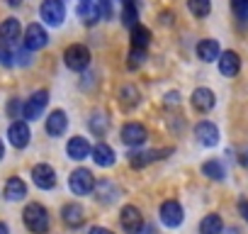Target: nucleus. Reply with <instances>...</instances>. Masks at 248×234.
<instances>
[{"label":"nucleus","mask_w":248,"mask_h":234,"mask_svg":"<svg viewBox=\"0 0 248 234\" xmlns=\"http://www.w3.org/2000/svg\"><path fill=\"white\" fill-rule=\"evenodd\" d=\"M224 232V222L219 215H207L202 222H200V234H221Z\"/></svg>","instance_id":"b1692460"},{"label":"nucleus","mask_w":248,"mask_h":234,"mask_svg":"<svg viewBox=\"0 0 248 234\" xmlns=\"http://www.w3.org/2000/svg\"><path fill=\"white\" fill-rule=\"evenodd\" d=\"M5 3H8V5H13V8H17V5L22 3V0H5Z\"/></svg>","instance_id":"a19ab883"},{"label":"nucleus","mask_w":248,"mask_h":234,"mask_svg":"<svg viewBox=\"0 0 248 234\" xmlns=\"http://www.w3.org/2000/svg\"><path fill=\"white\" fill-rule=\"evenodd\" d=\"M197 56L202 59V61H219V56H221V51H219V42L217 39H202L200 44H197Z\"/></svg>","instance_id":"aec40b11"},{"label":"nucleus","mask_w":248,"mask_h":234,"mask_svg":"<svg viewBox=\"0 0 248 234\" xmlns=\"http://www.w3.org/2000/svg\"><path fill=\"white\" fill-rule=\"evenodd\" d=\"M154 159H161L158 151H132V154H129V166H132V168H144V166L151 164Z\"/></svg>","instance_id":"bb28decb"},{"label":"nucleus","mask_w":248,"mask_h":234,"mask_svg":"<svg viewBox=\"0 0 248 234\" xmlns=\"http://www.w3.org/2000/svg\"><path fill=\"white\" fill-rule=\"evenodd\" d=\"M61 219H63V224L66 227H80L83 222H85V212H83V207L78 205V202H68V205H63V210H61Z\"/></svg>","instance_id":"4468645a"},{"label":"nucleus","mask_w":248,"mask_h":234,"mask_svg":"<svg viewBox=\"0 0 248 234\" xmlns=\"http://www.w3.org/2000/svg\"><path fill=\"white\" fill-rule=\"evenodd\" d=\"M8 137H10V144H13L15 149H25V147L30 144V137H32V132H30L27 122L17 120V122H13V125H10V130H8Z\"/></svg>","instance_id":"9b49d317"},{"label":"nucleus","mask_w":248,"mask_h":234,"mask_svg":"<svg viewBox=\"0 0 248 234\" xmlns=\"http://www.w3.org/2000/svg\"><path fill=\"white\" fill-rule=\"evenodd\" d=\"M66 127H68V117H66L63 110H54V112L46 117V132H49L51 137H61V134L66 132Z\"/></svg>","instance_id":"dca6fc26"},{"label":"nucleus","mask_w":248,"mask_h":234,"mask_svg":"<svg viewBox=\"0 0 248 234\" xmlns=\"http://www.w3.org/2000/svg\"><path fill=\"white\" fill-rule=\"evenodd\" d=\"M144 61H146V51H144V49H132V51H129L127 66H129V68H139Z\"/></svg>","instance_id":"473e14b6"},{"label":"nucleus","mask_w":248,"mask_h":234,"mask_svg":"<svg viewBox=\"0 0 248 234\" xmlns=\"http://www.w3.org/2000/svg\"><path fill=\"white\" fill-rule=\"evenodd\" d=\"M8 110H10V112H13V115H17V110H20V102H17V100H13V102H10V107H8Z\"/></svg>","instance_id":"58836bf2"},{"label":"nucleus","mask_w":248,"mask_h":234,"mask_svg":"<svg viewBox=\"0 0 248 234\" xmlns=\"http://www.w3.org/2000/svg\"><path fill=\"white\" fill-rule=\"evenodd\" d=\"M219 71L224 73V76H236L238 71H241V56L236 54V51H224L221 56H219Z\"/></svg>","instance_id":"f3484780"},{"label":"nucleus","mask_w":248,"mask_h":234,"mask_svg":"<svg viewBox=\"0 0 248 234\" xmlns=\"http://www.w3.org/2000/svg\"><path fill=\"white\" fill-rule=\"evenodd\" d=\"M80 3H88V0H80Z\"/></svg>","instance_id":"37998d69"},{"label":"nucleus","mask_w":248,"mask_h":234,"mask_svg":"<svg viewBox=\"0 0 248 234\" xmlns=\"http://www.w3.org/2000/svg\"><path fill=\"white\" fill-rule=\"evenodd\" d=\"M190 102H192V107H195L197 112H209V110L214 107L217 98H214V93H212L209 88H197V90L192 93Z\"/></svg>","instance_id":"ddd939ff"},{"label":"nucleus","mask_w":248,"mask_h":234,"mask_svg":"<svg viewBox=\"0 0 248 234\" xmlns=\"http://www.w3.org/2000/svg\"><path fill=\"white\" fill-rule=\"evenodd\" d=\"M39 15L51 27L63 25V20H66V5H63V0H44L42 8H39Z\"/></svg>","instance_id":"f03ea898"},{"label":"nucleus","mask_w":248,"mask_h":234,"mask_svg":"<svg viewBox=\"0 0 248 234\" xmlns=\"http://www.w3.org/2000/svg\"><path fill=\"white\" fill-rule=\"evenodd\" d=\"M32 181H34L37 188L51 190V188L56 185V171H54L49 164H37V166L32 168Z\"/></svg>","instance_id":"1a4fd4ad"},{"label":"nucleus","mask_w":248,"mask_h":234,"mask_svg":"<svg viewBox=\"0 0 248 234\" xmlns=\"http://www.w3.org/2000/svg\"><path fill=\"white\" fill-rule=\"evenodd\" d=\"M195 137L200 139V144H204V147H217V142H219V127L214 125V122H200L197 127H195Z\"/></svg>","instance_id":"f8f14e48"},{"label":"nucleus","mask_w":248,"mask_h":234,"mask_svg":"<svg viewBox=\"0 0 248 234\" xmlns=\"http://www.w3.org/2000/svg\"><path fill=\"white\" fill-rule=\"evenodd\" d=\"M149 44H151V30L137 25V27L132 30V49H144V51H146Z\"/></svg>","instance_id":"393cba45"},{"label":"nucleus","mask_w":248,"mask_h":234,"mask_svg":"<svg viewBox=\"0 0 248 234\" xmlns=\"http://www.w3.org/2000/svg\"><path fill=\"white\" fill-rule=\"evenodd\" d=\"M119 137H122V142L127 144V147L137 149V147H141V144L149 139V132H146V127H144L141 122H127V125L122 127Z\"/></svg>","instance_id":"39448f33"},{"label":"nucleus","mask_w":248,"mask_h":234,"mask_svg":"<svg viewBox=\"0 0 248 234\" xmlns=\"http://www.w3.org/2000/svg\"><path fill=\"white\" fill-rule=\"evenodd\" d=\"M68 188L76 193V195H88L93 188H95V178L88 168H76L68 178Z\"/></svg>","instance_id":"423d86ee"},{"label":"nucleus","mask_w":248,"mask_h":234,"mask_svg":"<svg viewBox=\"0 0 248 234\" xmlns=\"http://www.w3.org/2000/svg\"><path fill=\"white\" fill-rule=\"evenodd\" d=\"M100 10H102V20H112V0H100Z\"/></svg>","instance_id":"f704fd0d"},{"label":"nucleus","mask_w":248,"mask_h":234,"mask_svg":"<svg viewBox=\"0 0 248 234\" xmlns=\"http://www.w3.org/2000/svg\"><path fill=\"white\" fill-rule=\"evenodd\" d=\"M202 173L207 176V178H212V181H221L226 173H224V166L219 164V161H207V164H202Z\"/></svg>","instance_id":"c756f323"},{"label":"nucleus","mask_w":248,"mask_h":234,"mask_svg":"<svg viewBox=\"0 0 248 234\" xmlns=\"http://www.w3.org/2000/svg\"><path fill=\"white\" fill-rule=\"evenodd\" d=\"M66 151H68V156L71 159H76V161H83V159H88L90 156V144H88V139L85 137H71L68 139V144H66Z\"/></svg>","instance_id":"2eb2a0df"},{"label":"nucleus","mask_w":248,"mask_h":234,"mask_svg":"<svg viewBox=\"0 0 248 234\" xmlns=\"http://www.w3.org/2000/svg\"><path fill=\"white\" fill-rule=\"evenodd\" d=\"M107 117L102 115V112H95L93 117H90V130H93V134H97V137H105V132H107Z\"/></svg>","instance_id":"7c9ffc66"},{"label":"nucleus","mask_w":248,"mask_h":234,"mask_svg":"<svg viewBox=\"0 0 248 234\" xmlns=\"http://www.w3.org/2000/svg\"><path fill=\"white\" fill-rule=\"evenodd\" d=\"M5 156V147H3V142H0V159Z\"/></svg>","instance_id":"79ce46f5"},{"label":"nucleus","mask_w":248,"mask_h":234,"mask_svg":"<svg viewBox=\"0 0 248 234\" xmlns=\"http://www.w3.org/2000/svg\"><path fill=\"white\" fill-rule=\"evenodd\" d=\"M63 61L71 71H85L88 64H90V51L83 44H71L63 54Z\"/></svg>","instance_id":"20e7f679"},{"label":"nucleus","mask_w":248,"mask_h":234,"mask_svg":"<svg viewBox=\"0 0 248 234\" xmlns=\"http://www.w3.org/2000/svg\"><path fill=\"white\" fill-rule=\"evenodd\" d=\"M93 161L97 164V166H102V168H107V166H112L114 161H117V156H114V149L112 147H107V144H97V147H93Z\"/></svg>","instance_id":"412c9836"},{"label":"nucleus","mask_w":248,"mask_h":234,"mask_svg":"<svg viewBox=\"0 0 248 234\" xmlns=\"http://www.w3.org/2000/svg\"><path fill=\"white\" fill-rule=\"evenodd\" d=\"M88 234H112V232H109L107 227H93V229H90Z\"/></svg>","instance_id":"e433bc0d"},{"label":"nucleus","mask_w":248,"mask_h":234,"mask_svg":"<svg viewBox=\"0 0 248 234\" xmlns=\"http://www.w3.org/2000/svg\"><path fill=\"white\" fill-rule=\"evenodd\" d=\"M22 219H25V227L34 234H46L49 232V212L39 202H30L22 212Z\"/></svg>","instance_id":"f257e3e1"},{"label":"nucleus","mask_w":248,"mask_h":234,"mask_svg":"<svg viewBox=\"0 0 248 234\" xmlns=\"http://www.w3.org/2000/svg\"><path fill=\"white\" fill-rule=\"evenodd\" d=\"M231 13L236 15V20L248 22V0H231Z\"/></svg>","instance_id":"2f4dec72"},{"label":"nucleus","mask_w":248,"mask_h":234,"mask_svg":"<svg viewBox=\"0 0 248 234\" xmlns=\"http://www.w3.org/2000/svg\"><path fill=\"white\" fill-rule=\"evenodd\" d=\"M187 8L195 17H207L212 10V0H187Z\"/></svg>","instance_id":"c85d7f7f"},{"label":"nucleus","mask_w":248,"mask_h":234,"mask_svg":"<svg viewBox=\"0 0 248 234\" xmlns=\"http://www.w3.org/2000/svg\"><path fill=\"white\" fill-rule=\"evenodd\" d=\"M46 102H49V93H46V90H37V93L22 105V117H25V120H37V117H42Z\"/></svg>","instance_id":"0eeeda50"},{"label":"nucleus","mask_w":248,"mask_h":234,"mask_svg":"<svg viewBox=\"0 0 248 234\" xmlns=\"http://www.w3.org/2000/svg\"><path fill=\"white\" fill-rule=\"evenodd\" d=\"M173 20H175V17H173V13H170V15H168V13H163V15H161V22H163V25H173Z\"/></svg>","instance_id":"4c0bfd02"},{"label":"nucleus","mask_w":248,"mask_h":234,"mask_svg":"<svg viewBox=\"0 0 248 234\" xmlns=\"http://www.w3.org/2000/svg\"><path fill=\"white\" fill-rule=\"evenodd\" d=\"M238 210H241V215H243V219L248 222V202H246V200H238Z\"/></svg>","instance_id":"c9c22d12"},{"label":"nucleus","mask_w":248,"mask_h":234,"mask_svg":"<svg viewBox=\"0 0 248 234\" xmlns=\"http://www.w3.org/2000/svg\"><path fill=\"white\" fill-rule=\"evenodd\" d=\"M0 234H10V232H8V224H5V222H0Z\"/></svg>","instance_id":"ea45409f"},{"label":"nucleus","mask_w":248,"mask_h":234,"mask_svg":"<svg viewBox=\"0 0 248 234\" xmlns=\"http://www.w3.org/2000/svg\"><path fill=\"white\" fill-rule=\"evenodd\" d=\"M78 15L83 17L85 25H95L97 20H102V10H100V0H88V3H80Z\"/></svg>","instance_id":"6ab92c4d"},{"label":"nucleus","mask_w":248,"mask_h":234,"mask_svg":"<svg viewBox=\"0 0 248 234\" xmlns=\"http://www.w3.org/2000/svg\"><path fill=\"white\" fill-rule=\"evenodd\" d=\"M119 224L127 234H139L144 229V217H141V210L134 207V205H124L122 212H119Z\"/></svg>","instance_id":"7ed1b4c3"},{"label":"nucleus","mask_w":248,"mask_h":234,"mask_svg":"<svg viewBox=\"0 0 248 234\" xmlns=\"http://www.w3.org/2000/svg\"><path fill=\"white\" fill-rule=\"evenodd\" d=\"M95 188H97V200L100 202H114L117 200V188L109 181H100Z\"/></svg>","instance_id":"cd10ccee"},{"label":"nucleus","mask_w":248,"mask_h":234,"mask_svg":"<svg viewBox=\"0 0 248 234\" xmlns=\"http://www.w3.org/2000/svg\"><path fill=\"white\" fill-rule=\"evenodd\" d=\"M49 44V34L42 25L32 22L27 30H25V49L27 51H37V49H44Z\"/></svg>","instance_id":"6e6552de"},{"label":"nucleus","mask_w":248,"mask_h":234,"mask_svg":"<svg viewBox=\"0 0 248 234\" xmlns=\"http://www.w3.org/2000/svg\"><path fill=\"white\" fill-rule=\"evenodd\" d=\"M161 222L166 227H180L183 224V205L178 200H166L161 205Z\"/></svg>","instance_id":"9d476101"},{"label":"nucleus","mask_w":248,"mask_h":234,"mask_svg":"<svg viewBox=\"0 0 248 234\" xmlns=\"http://www.w3.org/2000/svg\"><path fill=\"white\" fill-rule=\"evenodd\" d=\"M20 32H22L20 20L8 17V20H3V25H0V42H3V44H13L15 39H20Z\"/></svg>","instance_id":"a211bd4d"},{"label":"nucleus","mask_w":248,"mask_h":234,"mask_svg":"<svg viewBox=\"0 0 248 234\" xmlns=\"http://www.w3.org/2000/svg\"><path fill=\"white\" fill-rule=\"evenodd\" d=\"M0 64L3 66H13L15 64V51L10 49V44H3V42H0Z\"/></svg>","instance_id":"72a5a7b5"},{"label":"nucleus","mask_w":248,"mask_h":234,"mask_svg":"<svg viewBox=\"0 0 248 234\" xmlns=\"http://www.w3.org/2000/svg\"><path fill=\"white\" fill-rule=\"evenodd\" d=\"M122 22H124V27H129V30H134V27L139 25V10H137V5L132 3V0H124Z\"/></svg>","instance_id":"a878e982"},{"label":"nucleus","mask_w":248,"mask_h":234,"mask_svg":"<svg viewBox=\"0 0 248 234\" xmlns=\"http://www.w3.org/2000/svg\"><path fill=\"white\" fill-rule=\"evenodd\" d=\"M139 100H141V95H139V88H137V85H124V88H122V93H119V102H122L124 110L137 107Z\"/></svg>","instance_id":"4be33fe9"},{"label":"nucleus","mask_w":248,"mask_h":234,"mask_svg":"<svg viewBox=\"0 0 248 234\" xmlns=\"http://www.w3.org/2000/svg\"><path fill=\"white\" fill-rule=\"evenodd\" d=\"M25 195H27V185H25L22 178H10L5 183V198L8 200H22Z\"/></svg>","instance_id":"5701e85b"}]
</instances>
